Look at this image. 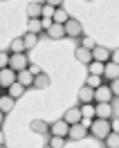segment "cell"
I'll list each match as a JSON object with an SVG mask.
<instances>
[{"label":"cell","mask_w":119,"mask_h":148,"mask_svg":"<svg viewBox=\"0 0 119 148\" xmlns=\"http://www.w3.org/2000/svg\"><path fill=\"white\" fill-rule=\"evenodd\" d=\"M88 130H90L92 137H97V139H101V141H103V139L112 132V130H110V119H92Z\"/></svg>","instance_id":"6da1fadb"},{"label":"cell","mask_w":119,"mask_h":148,"mask_svg":"<svg viewBox=\"0 0 119 148\" xmlns=\"http://www.w3.org/2000/svg\"><path fill=\"white\" fill-rule=\"evenodd\" d=\"M90 121L88 119H81L79 123H72L70 126V130H67V139H72V141H81V139H85L88 135H90Z\"/></svg>","instance_id":"7a4b0ae2"},{"label":"cell","mask_w":119,"mask_h":148,"mask_svg":"<svg viewBox=\"0 0 119 148\" xmlns=\"http://www.w3.org/2000/svg\"><path fill=\"white\" fill-rule=\"evenodd\" d=\"M63 27H65V38H81V36H83L81 20H76V18H67Z\"/></svg>","instance_id":"3957f363"},{"label":"cell","mask_w":119,"mask_h":148,"mask_svg":"<svg viewBox=\"0 0 119 148\" xmlns=\"http://www.w3.org/2000/svg\"><path fill=\"white\" fill-rule=\"evenodd\" d=\"M115 99V94L110 90V85L101 83L99 88H94V103H112Z\"/></svg>","instance_id":"277c9868"},{"label":"cell","mask_w":119,"mask_h":148,"mask_svg":"<svg viewBox=\"0 0 119 148\" xmlns=\"http://www.w3.org/2000/svg\"><path fill=\"white\" fill-rule=\"evenodd\" d=\"M9 67L14 70V72L27 70V67H29V58L25 54H9Z\"/></svg>","instance_id":"5b68a950"},{"label":"cell","mask_w":119,"mask_h":148,"mask_svg":"<svg viewBox=\"0 0 119 148\" xmlns=\"http://www.w3.org/2000/svg\"><path fill=\"white\" fill-rule=\"evenodd\" d=\"M67 130H70V123L65 119H58L54 123H50V132L54 135V137H65L67 139Z\"/></svg>","instance_id":"8992f818"},{"label":"cell","mask_w":119,"mask_h":148,"mask_svg":"<svg viewBox=\"0 0 119 148\" xmlns=\"http://www.w3.org/2000/svg\"><path fill=\"white\" fill-rule=\"evenodd\" d=\"M94 119H112L110 103H94Z\"/></svg>","instance_id":"52a82bcc"},{"label":"cell","mask_w":119,"mask_h":148,"mask_svg":"<svg viewBox=\"0 0 119 148\" xmlns=\"http://www.w3.org/2000/svg\"><path fill=\"white\" fill-rule=\"evenodd\" d=\"M92 61H99V63H108L110 61V49L103 45H94L92 49Z\"/></svg>","instance_id":"ba28073f"},{"label":"cell","mask_w":119,"mask_h":148,"mask_svg":"<svg viewBox=\"0 0 119 148\" xmlns=\"http://www.w3.org/2000/svg\"><path fill=\"white\" fill-rule=\"evenodd\" d=\"M45 34L52 38V40H61V38H65V27L58 25V23H52V25L45 29Z\"/></svg>","instance_id":"9c48e42d"},{"label":"cell","mask_w":119,"mask_h":148,"mask_svg":"<svg viewBox=\"0 0 119 148\" xmlns=\"http://www.w3.org/2000/svg\"><path fill=\"white\" fill-rule=\"evenodd\" d=\"M14 81H16V72H14L11 67H2V70H0V85H2V88H9Z\"/></svg>","instance_id":"30bf717a"},{"label":"cell","mask_w":119,"mask_h":148,"mask_svg":"<svg viewBox=\"0 0 119 148\" xmlns=\"http://www.w3.org/2000/svg\"><path fill=\"white\" fill-rule=\"evenodd\" d=\"M16 81L20 85H25V88H32L34 85V74L29 70H20V72H16Z\"/></svg>","instance_id":"8fae6325"},{"label":"cell","mask_w":119,"mask_h":148,"mask_svg":"<svg viewBox=\"0 0 119 148\" xmlns=\"http://www.w3.org/2000/svg\"><path fill=\"white\" fill-rule=\"evenodd\" d=\"M29 128H32V132H36V135H47L50 132V123L43 121V119H32Z\"/></svg>","instance_id":"7c38bea8"},{"label":"cell","mask_w":119,"mask_h":148,"mask_svg":"<svg viewBox=\"0 0 119 148\" xmlns=\"http://www.w3.org/2000/svg\"><path fill=\"white\" fill-rule=\"evenodd\" d=\"M103 79H108V81H115V79H119V65L117 63H106L103 65Z\"/></svg>","instance_id":"4fadbf2b"},{"label":"cell","mask_w":119,"mask_h":148,"mask_svg":"<svg viewBox=\"0 0 119 148\" xmlns=\"http://www.w3.org/2000/svg\"><path fill=\"white\" fill-rule=\"evenodd\" d=\"M74 56H76V61L83 63V65H88L92 61V52H90V49H85V47H81V45L74 49Z\"/></svg>","instance_id":"5bb4252c"},{"label":"cell","mask_w":119,"mask_h":148,"mask_svg":"<svg viewBox=\"0 0 119 148\" xmlns=\"http://www.w3.org/2000/svg\"><path fill=\"white\" fill-rule=\"evenodd\" d=\"M79 101L81 103H94V90H92L90 85H83L81 90H79Z\"/></svg>","instance_id":"9a60e30c"},{"label":"cell","mask_w":119,"mask_h":148,"mask_svg":"<svg viewBox=\"0 0 119 148\" xmlns=\"http://www.w3.org/2000/svg\"><path fill=\"white\" fill-rule=\"evenodd\" d=\"M25 90H27L25 85H20L18 81H14V83H11L9 88H7V94H9L11 99H20V97L25 94Z\"/></svg>","instance_id":"2e32d148"},{"label":"cell","mask_w":119,"mask_h":148,"mask_svg":"<svg viewBox=\"0 0 119 148\" xmlns=\"http://www.w3.org/2000/svg\"><path fill=\"white\" fill-rule=\"evenodd\" d=\"M63 119L67 121L70 126H72V123H79V121H81V110H79V108H67Z\"/></svg>","instance_id":"e0dca14e"},{"label":"cell","mask_w":119,"mask_h":148,"mask_svg":"<svg viewBox=\"0 0 119 148\" xmlns=\"http://www.w3.org/2000/svg\"><path fill=\"white\" fill-rule=\"evenodd\" d=\"M14 103H16V99H11L9 94H0V110L5 112V114L14 110Z\"/></svg>","instance_id":"ac0fdd59"},{"label":"cell","mask_w":119,"mask_h":148,"mask_svg":"<svg viewBox=\"0 0 119 148\" xmlns=\"http://www.w3.org/2000/svg\"><path fill=\"white\" fill-rule=\"evenodd\" d=\"M32 88H36V90H45V88H50V76H47V74H36V76H34V85H32Z\"/></svg>","instance_id":"d6986e66"},{"label":"cell","mask_w":119,"mask_h":148,"mask_svg":"<svg viewBox=\"0 0 119 148\" xmlns=\"http://www.w3.org/2000/svg\"><path fill=\"white\" fill-rule=\"evenodd\" d=\"M9 54H25V43H23V36L14 38L9 43Z\"/></svg>","instance_id":"ffe728a7"},{"label":"cell","mask_w":119,"mask_h":148,"mask_svg":"<svg viewBox=\"0 0 119 148\" xmlns=\"http://www.w3.org/2000/svg\"><path fill=\"white\" fill-rule=\"evenodd\" d=\"M27 29L32 32V34H38V36L45 32V29H43V23H41V18H29V20H27Z\"/></svg>","instance_id":"44dd1931"},{"label":"cell","mask_w":119,"mask_h":148,"mask_svg":"<svg viewBox=\"0 0 119 148\" xmlns=\"http://www.w3.org/2000/svg\"><path fill=\"white\" fill-rule=\"evenodd\" d=\"M81 119H88V121H92L94 119V103H81Z\"/></svg>","instance_id":"7402d4cb"},{"label":"cell","mask_w":119,"mask_h":148,"mask_svg":"<svg viewBox=\"0 0 119 148\" xmlns=\"http://www.w3.org/2000/svg\"><path fill=\"white\" fill-rule=\"evenodd\" d=\"M38 34H32V32H27L25 36H23V43H25V49H32V47H36L38 45Z\"/></svg>","instance_id":"603a6c76"},{"label":"cell","mask_w":119,"mask_h":148,"mask_svg":"<svg viewBox=\"0 0 119 148\" xmlns=\"http://www.w3.org/2000/svg\"><path fill=\"white\" fill-rule=\"evenodd\" d=\"M41 11H43V5H41V2H29L27 5V16L29 18H41Z\"/></svg>","instance_id":"cb8c5ba5"},{"label":"cell","mask_w":119,"mask_h":148,"mask_svg":"<svg viewBox=\"0 0 119 148\" xmlns=\"http://www.w3.org/2000/svg\"><path fill=\"white\" fill-rule=\"evenodd\" d=\"M65 20H67V11H65L63 7H56V9H54V18H52V23L65 25Z\"/></svg>","instance_id":"d4e9b609"},{"label":"cell","mask_w":119,"mask_h":148,"mask_svg":"<svg viewBox=\"0 0 119 148\" xmlns=\"http://www.w3.org/2000/svg\"><path fill=\"white\" fill-rule=\"evenodd\" d=\"M103 65H106V63H99V61H90V63H88V70H90V74L103 76Z\"/></svg>","instance_id":"484cf974"},{"label":"cell","mask_w":119,"mask_h":148,"mask_svg":"<svg viewBox=\"0 0 119 148\" xmlns=\"http://www.w3.org/2000/svg\"><path fill=\"white\" fill-rule=\"evenodd\" d=\"M103 141H106V148H119V132H110Z\"/></svg>","instance_id":"4316f807"},{"label":"cell","mask_w":119,"mask_h":148,"mask_svg":"<svg viewBox=\"0 0 119 148\" xmlns=\"http://www.w3.org/2000/svg\"><path fill=\"white\" fill-rule=\"evenodd\" d=\"M101 83H103V76H97V74H90V76H88V81H85V85H90L92 90H94V88H99Z\"/></svg>","instance_id":"83f0119b"},{"label":"cell","mask_w":119,"mask_h":148,"mask_svg":"<svg viewBox=\"0 0 119 148\" xmlns=\"http://www.w3.org/2000/svg\"><path fill=\"white\" fill-rule=\"evenodd\" d=\"M41 18H45V20H52V18H54V7H52V5H43V11H41Z\"/></svg>","instance_id":"f1b7e54d"},{"label":"cell","mask_w":119,"mask_h":148,"mask_svg":"<svg viewBox=\"0 0 119 148\" xmlns=\"http://www.w3.org/2000/svg\"><path fill=\"white\" fill-rule=\"evenodd\" d=\"M47 146L50 148H63L65 146V137H54V135H52V139H50Z\"/></svg>","instance_id":"f546056e"},{"label":"cell","mask_w":119,"mask_h":148,"mask_svg":"<svg viewBox=\"0 0 119 148\" xmlns=\"http://www.w3.org/2000/svg\"><path fill=\"white\" fill-rule=\"evenodd\" d=\"M94 45H97V43H94V38H90V36H85V38L81 40V47H85V49H90V52L94 49Z\"/></svg>","instance_id":"4dcf8cb0"},{"label":"cell","mask_w":119,"mask_h":148,"mask_svg":"<svg viewBox=\"0 0 119 148\" xmlns=\"http://www.w3.org/2000/svg\"><path fill=\"white\" fill-rule=\"evenodd\" d=\"M2 67H9V54L7 52H0V70Z\"/></svg>","instance_id":"1f68e13d"},{"label":"cell","mask_w":119,"mask_h":148,"mask_svg":"<svg viewBox=\"0 0 119 148\" xmlns=\"http://www.w3.org/2000/svg\"><path fill=\"white\" fill-rule=\"evenodd\" d=\"M110 90H112V94H115V97H119V79L110 81Z\"/></svg>","instance_id":"d6a6232c"},{"label":"cell","mask_w":119,"mask_h":148,"mask_svg":"<svg viewBox=\"0 0 119 148\" xmlns=\"http://www.w3.org/2000/svg\"><path fill=\"white\" fill-rule=\"evenodd\" d=\"M63 2H65V0H45V5H52L54 9H56V7H63Z\"/></svg>","instance_id":"836d02e7"},{"label":"cell","mask_w":119,"mask_h":148,"mask_svg":"<svg viewBox=\"0 0 119 148\" xmlns=\"http://www.w3.org/2000/svg\"><path fill=\"white\" fill-rule=\"evenodd\" d=\"M110 63H117V65H119V49L110 52Z\"/></svg>","instance_id":"e575fe53"},{"label":"cell","mask_w":119,"mask_h":148,"mask_svg":"<svg viewBox=\"0 0 119 148\" xmlns=\"http://www.w3.org/2000/svg\"><path fill=\"white\" fill-rule=\"evenodd\" d=\"M110 130H112V132H119V119H110Z\"/></svg>","instance_id":"d590c367"},{"label":"cell","mask_w":119,"mask_h":148,"mask_svg":"<svg viewBox=\"0 0 119 148\" xmlns=\"http://www.w3.org/2000/svg\"><path fill=\"white\" fill-rule=\"evenodd\" d=\"M27 70L34 74V76H36V74H41V67H38V65H32V67H27Z\"/></svg>","instance_id":"8d00e7d4"},{"label":"cell","mask_w":119,"mask_h":148,"mask_svg":"<svg viewBox=\"0 0 119 148\" xmlns=\"http://www.w3.org/2000/svg\"><path fill=\"white\" fill-rule=\"evenodd\" d=\"M2 144H5V132L0 130V146H2Z\"/></svg>","instance_id":"74e56055"},{"label":"cell","mask_w":119,"mask_h":148,"mask_svg":"<svg viewBox=\"0 0 119 148\" xmlns=\"http://www.w3.org/2000/svg\"><path fill=\"white\" fill-rule=\"evenodd\" d=\"M2 121H5V112L0 110V126H2Z\"/></svg>","instance_id":"f35d334b"},{"label":"cell","mask_w":119,"mask_h":148,"mask_svg":"<svg viewBox=\"0 0 119 148\" xmlns=\"http://www.w3.org/2000/svg\"><path fill=\"white\" fill-rule=\"evenodd\" d=\"M83 2H92V0H83Z\"/></svg>","instance_id":"ab89813d"},{"label":"cell","mask_w":119,"mask_h":148,"mask_svg":"<svg viewBox=\"0 0 119 148\" xmlns=\"http://www.w3.org/2000/svg\"><path fill=\"white\" fill-rule=\"evenodd\" d=\"M0 94H2V85H0Z\"/></svg>","instance_id":"60d3db41"},{"label":"cell","mask_w":119,"mask_h":148,"mask_svg":"<svg viewBox=\"0 0 119 148\" xmlns=\"http://www.w3.org/2000/svg\"><path fill=\"white\" fill-rule=\"evenodd\" d=\"M0 148H7V146H5V144H2V146H0Z\"/></svg>","instance_id":"b9f144b4"},{"label":"cell","mask_w":119,"mask_h":148,"mask_svg":"<svg viewBox=\"0 0 119 148\" xmlns=\"http://www.w3.org/2000/svg\"><path fill=\"white\" fill-rule=\"evenodd\" d=\"M43 148H50V146H43Z\"/></svg>","instance_id":"7bdbcfd3"},{"label":"cell","mask_w":119,"mask_h":148,"mask_svg":"<svg viewBox=\"0 0 119 148\" xmlns=\"http://www.w3.org/2000/svg\"><path fill=\"white\" fill-rule=\"evenodd\" d=\"M0 2H2V0H0Z\"/></svg>","instance_id":"ee69618b"}]
</instances>
